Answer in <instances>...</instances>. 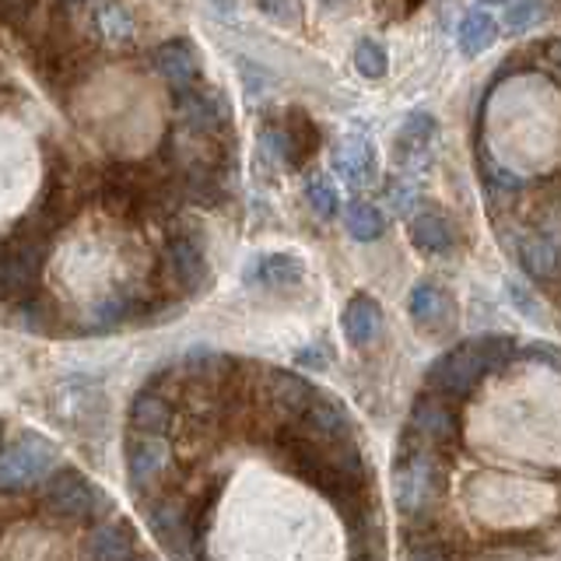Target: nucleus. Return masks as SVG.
Masks as SVG:
<instances>
[{
    "instance_id": "1",
    "label": "nucleus",
    "mask_w": 561,
    "mask_h": 561,
    "mask_svg": "<svg viewBox=\"0 0 561 561\" xmlns=\"http://www.w3.org/2000/svg\"><path fill=\"white\" fill-rule=\"evenodd\" d=\"M516 355V341L502 337V333H484V337H470L463 344H456L446 355H438L428 373H425V386L432 393L443 397H470L481 386V379H488L495 368L508 365Z\"/></svg>"
},
{
    "instance_id": "2",
    "label": "nucleus",
    "mask_w": 561,
    "mask_h": 561,
    "mask_svg": "<svg viewBox=\"0 0 561 561\" xmlns=\"http://www.w3.org/2000/svg\"><path fill=\"white\" fill-rule=\"evenodd\" d=\"M60 467V449L39 432H18L0 446V491H22L46 481Z\"/></svg>"
},
{
    "instance_id": "3",
    "label": "nucleus",
    "mask_w": 561,
    "mask_h": 561,
    "mask_svg": "<svg viewBox=\"0 0 561 561\" xmlns=\"http://www.w3.org/2000/svg\"><path fill=\"white\" fill-rule=\"evenodd\" d=\"M443 467L435 460V449L411 443L403 435V449H400V463L393 467V484H397V505L403 516L425 513L435 502V495L443 491Z\"/></svg>"
},
{
    "instance_id": "4",
    "label": "nucleus",
    "mask_w": 561,
    "mask_h": 561,
    "mask_svg": "<svg viewBox=\"0 0 561 561\" xmlns=\"http://www.w3.org/2000/svg\"><path fill=\"white\" fill-rule=\"evenodd\" d=\"M43 502L49 513H57L64 519H88V516H95L99 508H105L102 491L75 467H57L49 473L43 488Z\"/></svg>"
},
{
    "instance_id": "5",
    "label": "nucleus",
    "mask_w": 561,
    "mask_h": 561,
    "mask_svg": "<svg viewBox=\"0 0 561 561\" xmlns=\"http://www.w3.org/2000/svg\"><path fill=\"white\" fill-rule=\"evenodd\" d=\"M263 140L288 169H306L309 158H316V151H320V127H316V119L302 105H291L277 127L263 130Z\"/></svg>"
},
{
    "instance_id": "6",
    "label": "nucleus",
    "mask_w": 561,
    "mask_h": 561,
    "mask_svg": "<svg viewBox=\"0 0 561 561\" xmlns=\"http://www.w3.org/2000/svg\"><path fill=\"white\" fill-rule=\"evenodd\" d=\"M408 435L428 449H449L456 438H460V421H456L449 397L432 393V390L421 393L411 408Z\"/></svg>"
},
{
    "instance_id": "7",
    "label": "nucleus",
    "mask_w": 561,
    "mask_h": 561,
    "mask_svg": "<svg viewBox=\"0 0 561 561\" xmlns=\"http://www.w3.org/2000/svg\"><path fill=\"white\" fill-rule=\"evenodd\" d=\"M169 260V274L180 285L183 295H201L210 285V263H207V250L204 242L193 232H180L165 250Z\"/></svg>"
},
{
    "instance_id": "8",
    "label": "nucleus",
    "mask_w": 561,
    "mask_h": 561,
    "mask_svg": "<svg viewBox=\"0 0 561 561\" xmlns=\"http://www.w3.org/2000/svg\"><path fill=\"white\" fill-rule=\"evenodd\" d=\"M148 526H151V534L162 540V548L175 561H193V548H197V530H193V519L186 516L183 505L154 502L148 508Z\"/></svg>"
},
{
    "instance_id": "9",
    "label": "nucleus",
    "mask_w": 561,
    "mask_h": 561,
    "mask_svg": "<svg viewBox=\"0 0 561 561\" xmlns=\"http://www.w3.org/2000/svg\"><path fill=\"white\" fill-rule=\"evenodd\" d=\"M408 312L417 330L443 333L456 323V302L438 280H417L408 295Z\"/></svg>"
},
{
    "instance_id": "10",
    "label": "nucleus",
    "mask_w": 561,
    "mask_h": 561,
    "mask_svg": "<svg viewBox=\"0 0 561 561\" xmlns=\"http://www.w3.org/2000/svg\"><path fill=\"white\" fill-rule=\"evenodd\" d=\"M333 172L341 175V183L351 190H368L379 180V154L373 148V140L362 134L344 137V145L333 151Z\"/></svg>"
},
{
    "instance_id": "11",
    "label": "nucleus",
    "mask_w": 561,
    "mask_h": 561,
    "mask_svg": "<svg viewBox=\"0 0 561 561\" xmlns=\"http://www.w3.org/2000/svg\"><path fill=\"white\" fill-rule=\"evenodd\" d=\"M169 467V446L162 443V435H145L130 432L127 435V478L134 491L151 488Z\"/></svg>"
},
{
    "instance_id": "12",
    "label": "nucleus",
    "mask_w": 561,
    "mask_h": 561,
    "mask_svg": "<svg viewBox=\"0 0 561 561\" xmlns=\"http://www.w3.org/2000/svg\"><path fill=\"white\" fill-rule=\"evenodd\" d=\"M151 64H154L158 75H162L172 84L175 95L186 92V88H193V84L201 81V57H197V49H193L190 39L162 43L151 53Z\"/></svg>"
},
{
    "instance_id": "13",
    "label": "nucleus",
    "mask_w": 561,
    "mask_h": 561,
    "mask_svg": "<svg viewBox=\"0 0 561 561\" xmlns=\"http://www.w3.org/2000/svg\"><path fill=\"white\" fill-rule=\"evenodd\" d=\"M411 242L417 245L425 256H449L456 250V232L446 218V210L438 207H421V210H411Z\"/></svg>"
},
{
    "instance_id": "14",
    "label": "nucleus",
    "mask_w": 561,
    "mask_h": 561,
    "mask_svg": "<svg viewBox=\"0 0 561 561\" xmlns=\"http://www.w3.org/2000/svg\"><path fill=\"white\" fill-rule=\"evenodd\" d=\"M302 277H306L302 260L291 253H263L245 263V285H256V288H271V291L295 288V285H302Z\"/></svg>"
},
{
    "instance_id": "15",
    "label": "nucleus",
    "mask_w": 561,
    "mask_h": 561,
    "mask_svg": "<svg viewBox=\"0 0 561 561\" xmlns=\"http://www.w3.org/2000/svg\"><path fill=\"white\" fill-rule=\"evenodd\" d=\"M298 417H302L306 432L316 438V443H341V438H351V435H355L347 411L341 408L337 400H330V397H323V393H316V397L306 403V411L298 414Z\"/></svg>"
},
{
    "instance_id": "16",
    "label": "nucleus",
    "mask_w": 561,
    "mask_h": 561,
    "mask_svg": "<svg viewBox=\"0 0 561 561\" xmlns=\"http://www.w3.org/2000/svg\"><path fill=\"white\" fill-rule=\"evenodd\" d=\"M341 330L351 347H368L382 333V306L373 295H355L341 312Z\"/></svg>"
},
{
    "instance_id": "17",
    "label": "nucleus",
    "mask_w": 561,
    "mask_h": 561,
    "mask_svg": "<svg viewBox=\"0 0 561 561\" xmlns=\"http://www.w3.org/2000/svg\"><path fill=\"white\" fill-rule=\"evenodd\" d=\"M88 561H134V534L127 523L110 519L99 523L84 540Z\"/></svg>"
},
{
    "instance_id": "18",
    "label": "nucleus",
    "mask_w": 561,
    "mask_h": 561,
    "mask_svg": "<svg viewBox=\"0 0 561 561\" xmlns=\"http://www.w3.org/2000/svg\"><path fill=\"white\" fill-rule=\"evenodd\" d=\"M435 140V119L428 113H411L393 137V158L400 165H417Z\"/></svg>"
},
{
    "instance_id": "19",
    "label": "nucleus",
    "mask_w": 561,
    "mask_h": 561,
    "mask_svg": "<svg viewBox=\"0 0 561 561\" xmlns=\"http://www.w3.org/2000/svg\"><path fill=\"white\" fill-rule=\"evenodd\" d=\"M519 263L523 271L537 280H554L558 277V239L554 232H530L519 242Z\"/></svg>"
},
{
    "instance_id": "20",
    "label": "nucleus",
    "mask_w": 561,
    "mask_h": 561,
    "mask_svg": "<svg viewBox=\"0 0 561 561\" xmlns=\"http://www.w3.org/2000/svg\"><path fill=\"white\" fill-rule=\"evenodd\" d=\"M169 425H172V403L154 390H140L130 403V432L162 435Z\"/></svg>"
},
{
    "instance_id": "21",
    "label": "nucleus",
    "mask_w": 561,
    "mask_h": 561,
    "mask_svg": "<svg viewBox=\"0 0 561 561\" xmlns=\"http://www.w3.org/2000/svg\"><path fill=\"white\" fill-rule=\"evenodd\" d=\"M456 39H460V49L467 57H478V53L491 49L499 39V22L491 11L473 8L460 18V28H456Z\"/></svg>"
},
{
    "instance_id": "22",
    "label": "nucleus",
    "mask_w": 561,
    "mask_h": 561,
    "mask_svg": "<svg viewBox=\"0 0 561 561\" xmlns=\"http://www.w3.org/2000/svg\"><path fill=\"white\" fill-rule=\"evenodd\" d=\"M320 393L309 379L295 376V373H285V368H271V397L277 408H285L288 414H302L306 403Z\"/></svg>"
},
{
    "instance_id": "23",
    "label": "nucleus",
    "mask_w": 561,
    "mask_h": 561,
    "mask_svg": "<svg viewBox=\"0 0 561 561\" xmlns=\"http://www.w3.org/2000/svg\"><path fill=\"white\" fill-rule=\"evenodd\" d=\"M341 218H344V228L351 236H355L358 242H373L386 232V215H382V207L376 204H368V201H351L344 204L341 210Z\"/></svg>"
},
{
    "instance_id": "24",
    "label": "nucleus",
    "mask_w": 561,
    "mask_h": 561,
    "mask_svg": "<svg viewBox=\"0 0 561 561\" xmlns=\"http://www.w3.org/2000/svg\"><path fill=\"white\" fill-rule=\"evenodd\" d=\"M99 32H102V39L110 43V46H123V43H130L134 39V22H130V14L123 11L119 4H105L99 11Z\"/></svg>"
},
{
    "instance_id": "25",
    "label": "nucleus",
    "mask_w": 561,
    "mask_h": 561,
    "mask_svg": "<svg viewBox=\"0 0 561 561\" xmlns=\"http://www.w3.org/2000/svg\"><path fill=\"white\" fill-rule=\"evenodd\" d=\"M355 70L368 81H379L386 78V70H390V60H386V49L376 43V39H362L355 46Z\"/></svg>"
},
{
    "instance_id": "26",
    "label": "nucleus",
    "mask_w": 561,
    "mask_h": 561,
    "mask_svg": "<svg viewBox=\"0 0 561 561\" xmlns=\"http://www.w3.org/2000/svg\"><path fill=\"white\" fill-rule=\"evenodd\" d=\"M306 201L320 218H333L341 210L337 190H333V183L327 180V175H312V180L306 183Z\"/></svg>"
},
{
    "instance_id": "27",
    "label": "nucleus",
    "mask_w": 561,
    "mask_h": 561,
    "mask_svg": "<svg viewBox=\"0 0 561 561\" xmlns=\"http://www.w3.org/2000/svg\"><path fill=\"white\" fill-rule=\"evenodd\" d=\"M505 4V28L508 35H519L530 28L540 11H543V0H502Z\"/></svg>"
},
{
    "instance_id": "28",
    "label": "nucleus",
    "mask_w": 561,
    "mask_h": 561,
    "mask_svg": "<svg viewBox=\"0 0 561 561\" xmlns=\"http://www.w3.org/2000/svg\"><path fill=\"white\" fill-rule=\"evenodd\" d=\"M417 204V183L408 180V175H397V180L386 183V207L393 210V215L408 218Z\"/></svg>"
},
{
    "instance_id": "29",
    "label": "nucleus",
    "mask_w": 561,
    "mask_h": 561,
    "mask_svg": "<svg viewBox=\"0 0 561 561\" xmlns=\"http://www.w3.org/2000/svg\"><path fill=\"white\" fill-rule=\"evenodd\" d=\"M481 172H484V180H488V190L491 193H516V190H523V180L519 175H513L508 169H502L495 158H481Z\"/></svg>"
},
{
    "instance_id": "30",
    "label": "nucleus",
    "mask_w": 561,
    "mask_h": 561,
    "mask_svg": "<svg viewBox=\"0 0 561 561\" xmlns=\"http://www.w3.org/2000/svg\"><path fill=\"white\" fill-rule=\"evenodd\" d=\"M256 8L277 25H298V22H302V4H298V0H256Z\"/></svg>"
},
{
    "instance_id": "31",
    "label": "nucleus",
    "mask_w": 561,
    "mask_h": 561,
    "mask_svg": "<svg viewBox=\"0 0 561 561\" xmlns=\"http://www.w3.org/2000/svg\"><path fill=\"white\" fill-rule=\"evenodd\" d=\"M32 4L35 0H0V18L11 25H25L32 18Z\"/></svg>"
},
{
    "instance_id": "32",
    "label": "nucleus",
    "mask_w": 561,
    "mask_h": 561,
    "mask_svg": "<svg viewBox=\"0 0 561 561\" xmlns=\"http://www.w3.org/2000/svg\"><path fill=\"white\" fill-rule=\"evenodd\" d=\"M508 298H513V306L526 316V320H537V316H540V309L534 306V298L526 295L519 285H508Z\"/></svg>"
},
{
    "instance_id": "33",
    "label": "nucleus",
    "mask_w": 561,
    "mask_h": 561,
    "mask_svg": "<svg viewBox=\"0 0 561 561\" xmlns=\"http://www.w3.org/2000/svg\"><path fill=\"white\" fill-rule=\"evenodd\" d=\"M295 362L298 365H306V368H316V373H320V368H327V351L323 347H302L295 355Z\"/></svg>"
},
{
    "instance_id": "34",
    "label": "nucleus",
    "mask_w": 561,
    "mask_h": 561,
    "mask_svg": "<svg viewBox=\"0 0 561 561\" xmlns=\"http://www.w3.org/2000/svg\"><path fill=\"white\" fill-rule=\"evenodd\" d=\"M411 561H446V554L438 551V548H432V543H425V548H417L411 554Z\"/></svg>"
},
{
    "instance_id": "35",
    "label": "nucleus",
    "mask_w": 561,
    "mask_h": 561,
    "mask_svg": "<svg viewBox=\"0 0 561 561\" xmlns=\"http://www.w3.org/2000/svg\"><path fill=\"white\" fill-rule=\"evenodd\" d=\"M323 8H337V4H344V0H320Z\"/></svg>"
},
{
    "instance_id": "36",
    "label": "nucleus",
    "mask_w": 561,
    "mask_h": 561,
    "mask_svg": "<svg viewBox=\"0 0 561 561\" xmlns=\"http://www.w3.org/2000/svg\"><path fill=\"white\" fill-rule=\"evenodd\" d=\"M421 4V0H408V4H403V11H414Z\"/></svg>"
},
{
    "instance_id": "37",
    "label": "nucleus",
    "mask_w": 561,
    "mask_h": 561,
    "mask_svg": "<svg viewBox=\"0 0 561 561\" xmlns=\"http://www.w3.org/2000/svg\"><path fill=\"white\" fill-rule=\"evenodd\" d=\"M67 4H78V0H67Z\"/></svg>"
},
{
    "instance_id": "38",
    "label": "nucleus",
    "mask_w": 561,
    "mask_h": 561,
    "mask_svg": "<svg viewBox=\"0 0 561 561\" xmlns=\"http://www.w3.org/2000/svg\"><path fill=\"white\" fill-rule=\"evenodd\" d=\"M145 561H151V558H145Z\"/></svg>"
}]
</instances>
